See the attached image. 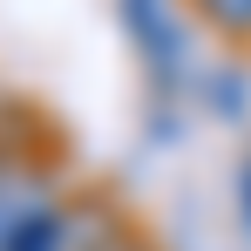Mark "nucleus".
<instances>
[{"label":"nucleus","mask_w":251,"mask_h":251,"mask_svg":"<svg viewBox=\"0 0 251 251\" xmlns=\"http://www.w3.org/2000/svg\"><path fill=\"white\" fill-rule=\"evenodd\" d=\"M123 27L136 54L150 61V75L156 82H183V68H190V27H183V7L176 0H123Z\"/></svg>","instance_id":"obj_1"},{"label":"nucleus","mask_w":251,"mask_h":251,"mask_svg":"<svg viewBox=\"0 0 251 251\" xmlns=\"http://www.w3.org/2000/svg\"><path fill=\"white\" fill-rule=\"evenodd\" d=\"M48 197V183L41 176H27L21 163H0V251H7V238L21 231V217Z\"/></svg>","instance_id":"obj_2"},{"label":"nucleus","mask_w":251,"mask_h":251,"mask_svg":"<svg viewBox=\"0 0 251 251\" xmlns=\"http://www.w3.org/2000/svg\"><path fill=\"white\" fill-rule=\"evenodd\" d=\"M197 21H204L210 34H224V41H251V0H183Z\"/></svg>","instance_id":"obj_3"},{"label":"nucleus","mask_w":251,"mask_h":251,"mask_svg":"<svg viewBox=\"0 0 251 251\" xmlns=\"http://www.w3.org/2000/svg\"><path fill=\"white\" fill-rule=\"evenodd\" d=\"M238 197H245V217H251V170H245V183H238Z\"/></svg>","instance_id":"obj_4"},{"label":"nucleus","mask_w":251,"mask_h":251,"mask_svg":"<svg viewBox=\"0 0 251 251\" xmlns=\"http://www.w3.org/2000/svg\"><path fill=\"white\" fill-rule=\"evenodd\" d=\"M109 251H136V245H109Z\"/></svg>","instance_id":"obj_5"}]
</instances>
